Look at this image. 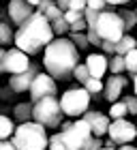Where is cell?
Returning <instances> with one entry per match:
<instances>
[{
    "label": "cell",
    "mask_w": 137,
    "mask_h": 150,
    "mask_svg": "<svg viewBox=\"0 0 137 150\" xmlns=\"http://www.w3.org/2000/svg\"><path fill=\"white\" fill-rule=\"evenodd\" d=\"M77 64H79V50L66 37L52 39V43H47L43 52V67L47 75H52L58 81H64L71 77Z\"/></svg>",
    "instance_id": "cell-1"
},
{
    "label": "cell",
    "mask_w": 137,
    "mask_h": 150,
    "mask_svg": "<svg viewBox=\"0 0 137 150\" xmlns=\"http://www.w3.org/2000/svg\"><path fill=\"white\" fill-rule=\"evenodd\" d=\"M52 39H54V32L49 22L39 13H32L22 26H17L15 35H13V43L19 52L34 56L41 50H45L47 43H52Z\"/></svg>",
    "instance_id": "cell-2"
},
{
    "label": "cell",
    "mask_w": 137,
    "mask_h": 150,
    "mask_svg": "<svg viewBox=\"0 0 137 150\" xmlns=\"http://www.w3.org/2000/svg\"><path fill=\"white\" fill-rule=\"evenodd\" d=\"M11 144L17 150H47V129L39 122H22L11 135Z\"/></svg>",
    "instance_id": "cell-3"
},
{
    "label": "cell",
    "mask_w": 137,
    "mask_h": 150,
    "mask_svg": "<svg viewBox=\"0 0 137 150\" xmlns=\"http://www.w3.org/2000/svg\"><path fill=\"white\" fill-rule=\"evenodd\" d=\"M32 120L39 122L45 129H58L64 120V114L60 110V103L56 97H45L32 103Z\"/></svg>",
    "instance_id": "cell-4"
},
{
    "label": "cell",
    "mask_w": 137,
    "mask_h": 150,
    "mask_svg": "<svg viewBox=\"0 0 137 150\" xmlns=\"http://www.w3.org/2000/svg\"><path fill=\"white\" fill-rule=\"evenodd\" d=\"M94 30H97V35L103 41H112V43L120 41V37L124 35V26H122V19L118 17V13H116V6L107 4V9L99 13Z\"/></svg>",
    "instance_id": "cell-5"
},
{
    "label": "cell",
    "mask_w": 137,
    "mask_h": 150,
    "mask_svg": "<svg viewBox=\"0 0 137 150\" xmlns=\"http://www.w3.org/2000/svg\"><path fill=\"white\" fill-rule=\"evenodd\" d=\"M90 99H92V97L84 90V88L73 86V88H68L62 97L58 99V103H60V110H62L64 116H68V118H75V116H81V114L88 110Z\"/></svg>",
    "instance_id": "cell-6"
},
{
    "label": "cell",
    "mask_w": 137,
    "mask_h": 150,
    "mask_svg": "<svg viewBox=\"0 0 137 150\" xmlns=\"http://www.w3.org/2000/svg\"><path fill=\"white\" fill-rule=\"evenodd\" d=\"M60 135H62L66 150H81V146L92 137V131H90V125L84 118H77V120H73V125L66 131H60Z\"/></svg>",
    "instance_id": "cell-7"
},
{
    "label": "cell",
    "mask_w": 137,
    "mask_h": 150,
    "mask_svg": "<svg viewBox=\"0 0 137 150\" xmlns=\"http://www.w3.org/2000/svg\"><path fill=\"white\" fill-rule=\"evenodd\" d=\"M30 92V103H37L39 99H45V97H56L58 94V84L52 75L47 73H39L37 77L32 79V84L28 88Z\"/></svg>",
    "instance_id": "cell-8"
},
{
    "label": "cell",
    "mask_w": 137,
    "mask_h": 150,
    "mask_svg": "<svg viewBox=\"0 0 137 150\" xmlns=\"http://www.w3.org/2000/svg\"><path fill=\"white\" fill-rule=\"evenodd\" d=\"M107 135H109V139L116 142V146L131 144V142L135 139V125L129 122L126 118L112 120L109 122V129H107Z\"/></svg>",
    "instance_id": "cell-9"
},
{
    "label": "cell",
    "mask_w": 137,
    "mask_h": 150,
    "mask_svg": "<svg viewBox=\"0 0 137 150\" xmlns=\"http://www.w3.org/2000/svg\"><path fill=\"white\" fill-rule=\"evenodd\" d=\"M30 67V58L28 54L19 52L17 47H13V50H6L4 52V58H2V64H0V69L2 73H11V75H17L26 71Z\"/></svg>",
    "instance_id": "cell-10"
},
{
    "label": "cell",
    "mask_w": 137,
    "mask_h": 150,
    "mask_svg": "<svg viewBox=\"0 0 137 150\" xmlns=\"http://www.w3.org/2000/svg\"><path fill=\"white\" fill-rule=\"evenodd\" d=\"M81 118H84L88 125H90V131H92V137H105L107 135V129H109V116L103 114V112H97V110H86L81 114Z\"/></svg>",
    "instance_id": "cell-11"
},
{
    "label": "cell",
    "mask_w": 137,
    "mask_h": 150,
    "mask_svg": "<svg viewBox=\"0 0 137 150\" xmlns=\"http://www.w3.org/2000/svg\"><path fill=\"white\" fill-rule=\"evenodd\" d=\"M41 71H39V64H32L30 62V67L26 71H22V73H17V75H11V79H9V88L13 92H26L30 88V84H32V79L37 77Z\"/></svg>",
    "instance_id": "cell-12"
},
{
    "label": "cell",
    "mask_w": 137,
    "mask_h": 150,
    "mask_svg": "<svg viewBox=\"0 0 137 150\" xmlns=\"http://www.w3.org/2000/svg\"><path fill=\"white\" fill-rule=\"evenodd\" d=\"M34 13V9L26 2V0H9V6H6V15L15 26H22L26 19Z\"/></svg>",
    "instance_id": "cell-13"
},
{
    "label": "cell",
    "mask_w": 137,
    "mask_h": 150,
    "mask_svg": "<svg viewBox=\"0 0 137 150\" xmlns=\"http://www.w3.org/2000/svg\"><path fill=\"white\" fill-rule=\"evenodd\" d=\"M129 79L124 77V75H112L105 84H103V97H105V101H109V103H116V101L120 99L122 90L126 88Z\"/></svg>",
    "instance_id": "cell-14"
},
{
    "label": "cell",
    "mask_w": 137,
    "mask_h": 150,
    "mask_svg": "<svg viewBox=\"0 0 137 150\" xmlns=\"http://www.w3.org/2000/svg\"><path fill=\"white\" fill-rule=\"evenodd\" d=\"M107 56L105 54H90L86 58V67H88V73L90 77H97V79H103V75L107 73Z\"/></svg>",
    "instance_id": "cell-15"
},
{
    "label": "cell",
    "mask_w": 137,
    "mask_h": 150,
    "mask_svg": "<svg viewBox=\"0 0 137 150\" xmlns=\"http://www.w3.org/2000/svg\"><path fill=\"white\" fill-rule=\"evenodd\" d=\"M137 47V39L131 37V35H122L120 41H116L114 43V52L118 54V56H126L131 50H135Z\"/></svg>",
    "instance_id": "cell-16"
},
{
    "label": "cell",
    "mask_w": 137,
    "mask_h": 150,
    "mask_svg": "<svg viewBox=\"0 0 137 150\" xmlns=\"http://www.w3.org/2000/svg\"><path fill=\"white\" fill-rule=\"evenodd\" d=\"M13 116H15L17 125H22V122H30L32 120V103L30 101H26V103H17L13 107Z\"/></svg>",
    "instance_id": "cell-17"
},
{
    "label": "cell",
    "mask_w": 137,
    "mask_h": 150,
    "mask_svg": "<svg viewBox=\"0 0 137 150\" xmlns=\"http://www.w3.org/2000/svg\"><path fill=\"white\" fill-rule=\"evenodd\" d=\"M116 13H118V17L122 19V26H124V35L137 26V13H135V11L122 9V11H116Z\"/></svg>",
    "instance_id": "cell-18"
},
{
    "label": "cell",
    "mask_w": 137,
    "mask_h": 150,
    "mask_svg": "<svg viewBox=\"0 0 137 150\" xmlns=\"http://www.w3.org/2000/svg\"><path fill=\"white\" fill-rule=\"evenodd\" d=\"M13 28H11V24L9 22H2L0 19V47H6V45H11L13 43Z\"/></svg>",
    "instance_id": "cell-19"
},
{
    "label": "cell",
    "mask_w": 137,
    "mask_h": 150,
    "mask_svg": "<svg viewBox=\"0 0 137 150\" xmlns=\"http://www.w3.org/2000/svg\"><path fill=\"white\" fill-rule=\"evenodd\" d=\"M13 131H15V125H13V120L0 114V142H2V139H11Z\"/></svg>",
    "instance_id": "cell-20"
},
{
    "label": "cell",
    "mask_w": 137,
    "mask_h": 150,
    "mask_svg": "<svg viewBox=\"0 0 137 150\" xmlns=\"http://www.w3.org/2000/svg\"><path fill=\"white\" fill-rule=\"evenodd\" d=\"M81 86H84V90L90 94V97H94V94H101V92H103V79H97V77H88Z\"/></svg>",
    "instance_id": "cell-21"
},
{
    "label": "cell",
    "mask_w": 137,
    "mask_h": 150,
    "mask_svg": "<svg viewBox=\"0 0 137 150\" xmlns=\"http://www.w3.org/2000/svg\"><path fill=\"white\" fill-rule=\"evenodd\" d=\"M107 69L112 71V75H122V71H124V56L114 54V56L107 60Z\"/></svg>",
    "instance_id": "cell-22"
},
{
    "label": "cell",
    "mask_w": 137,
    "mask_h": 150,
    "mask_svg": "<svg viewBox=\"0 0 137 150\" xmlns=\"http://www.w3.org/2000/svg\"><path fill=\"white\" fill-rule=\"evenodd\" d=\"M109 120H120V118H124V116H129L126 112V105L122 103V101H116V103H112V107H109Z\"/></svg>",
    "instance_id": "cell-23"
},
{
    "label": "cell",
    "mask_w": 137,
    "mask_h": 150,
    "mask_svg": "<svg viewBox=\"0 0 137 150\" xmlns=\"http://www.w3.org/2000/svg\"><path fill=\"white\" fill-rule=\"evenodd\" d=\"M124 71H129L131 75H137V47L124 56Z\"/></svg>",
    "instance_id": "cell-24"
},
{
    "label": "cell",
    "mask_w": 137,
    "mask_h": 150,
    "mask_svg": "<svg viewBox=\"0 0 137 150\" xmlns=\"http://www.w3.org/2000/svg\"><path fill=\"white\" fill-rule=\"evenodd\" d=\"M68 41H71L77 50H88V47H90V43H88V39H86V32H71Z\"/></svg>",
    "instance_id": "cell-25"
},
{
    "label": "cell",
    "mask_w": 137,
    "mask_h": 150,
    "mask_svg": "<svg viewBox=\"0 0 137 150\" xmlns=\"http://www.w3.org/2000/svg\"><path fill=\"white\" fill-rule=\"evenodd\" d=\"M49 26H52V32H54V35H58V37H64L68 32V24L64 22V17L54 19V22H49Z\"/></svg>",
    "instance_id": "cell-26"
},
{
    "label": "cell",
    "mask_w": 137,
    "mask_h": 150,
    "mask_svg": "<svg viewBox=\"0 0 137 150\" xmlns=\"http://www.w3.org/2000/svg\"><path fill=\"white\" fill-rule=\"evenodd\" d=\"M71 77H75V81H77V84H84V81L90 77V73H88V67H86V64H77V67L73 69Z\"/></svg>",
    "instance_id": "cell-27"
},
{
    "label": "cell",
    "mask_w": 137,
    "mask_h": 150,
    "mask_svg": "<svg viewBox=\"0 0 137 150\" xmlns=\"http://www.w3.org/2000/svg\"><path fill=\"white\" fill-rule=\"evenodd\" d=\"M47 150H66L64 142H62V135L54 133L52 137H47Z\"/></svg>",
    "instance_id": "cell-28"
},
{
    "label": "cell",
    "mask_w": 137,
    "mask_h": 150,
    "mask_svg": "<svg viewBox=\"0 0 137 150\" xmlns=\"http://www.w3.org/2000/svg\"><path fill=\"white\" fill-rule=\"evenodd\" d=\"M43 17L47 19V22H54V19L62 17V11H60L58 6H56V2H54V4H49V6H47V9H45V13H43Z\"/></svg>",
    "instance_id": "cell-29"
},
{
    "label": "cell",
    "mask_w": 137,
    "mask_h": 150,
    "mask_svg": "<svg viewBox=\"0 0 137 150\" xmlns=\"http://www.w3.org/2000/svg\"><path fill=\"white\" fill-rule=\"evenodd\" d=\"M122 103L126 105L129 116H137V97H135V94H129V97H124V99H122Z\"/></svg>",
    "instance_id": "cell-30"
},
{
    "label": "cell",
    "mask_w": 137,
    "mask_h": 150,
    "mask_svg": "<svg viewBox=\"0 0 137 150\" xmlns=\"http://www.w3.org/2000/svg\"><path fill=\"white\" fill-rule=\"evenodd\" d=\"M101 11H94V9H84V19H86V26L88 28H94V24H97V17H99Z\"/></svg>",
    "instance_id": "cell-31"
},
{
    "label": "cell",
    "mask_w": 137,
    "mask_h": 150,
    "mask_svg": "<svg viewBox=\"0 0 137 150\" xmlns=\"http://www.w3.org/2000/svg\"><path fill=\"white\" fill-rule=\"evenodd\" d=\"M62 17H64V22L71 26L73 22H77V19H81L84 17V11H73V9H66L64 13H62Z\"/></svg>",
    "instance_id": "cell-32"
},
{
    "label": "cell",
    "mask_w": 137,
    "mask_h": 150,
    "mask_svg": "<svg viewBox=\"0 0 137 150\" xmlns=\"http://www.w3.org/2000/svg\"><path fill=\"white\" fill-rule=\"evenodd\" d=\"M86 39H88V43L94 45V47H101V43H103V39L97 35V30H94V28H88L86 30Z\"/></svg>",
    "instance_id": "cell-33"
},
{
    "label": "cell",
    "mask_w": 137,
    "mask_h": 150,
    "mask_svg": "<svg viewBox=\"0 0 137 150\" xmlns=\"http://www.w3.org/2000/svg\"><path fill=\"white\" fill-rule=\"evenodd\" d=\"M101 148H103V139L101 137H90L84 146H81V150H101Z\"/></svg>",
    "instance_id": "cell-34"
},
{
    "label": "cell",
    "mask_w": 137,
    "mask_h": 150,
    "mask_svg": "<svg viewBox=\"0 0 137 150\" xmlns=\"http://www.w3.org/2000/svg\"><path fill=\"white\" fill-rule=\"evenodd\" d=\"M86 6H88V9H94V11H105L107 2H105V0H86Z\"/></svg>",
    "instance_id": "cell-35"
},
{
    "label": "cell",
    "mask_w": 137,
    "mask_h": 150,
    "mask_svg": "<svg viewBox=\"0 0 137 150\" xmlns=\"http://www.w3.org/2000/svg\"><path fill=\"white\" fill-rule=\"evenodd\" d=\"M84 30H88V26H86V19H84V17L77 19V22H73L71 26H68V32H84Z\"/></svg>",
    "instance_id": "cell-36"
},
{
    "label": "cell",
    "mask_w": 137,
    "mask_h": 150,
    "mask_svg": "<svg viewBox=\"0 0 137 150\" xmlns=\"http://www.w3.org/2000/svg\"><path fill=\"white\" fill-rule=\"evenodd\" d=\"M101 50H103V54H105V56L107 58H112L114 56V43H112V41H103V43H101Z\"/></svg>",
    "instance_id": "cell-37"
},
{
    "label": "cell",
    "mask_w": 137,
    "mask_h": 150,
    "mask_svg": "<svg viewBox=\"0 0 137 150\" xmlns=\"http://www.w3.org/2000/svg\"><path fill=\"white\" fill-rule=\"evenodd\" d=\"M68 9H73V11H84V9H86V0H71V2H68Z\"/></svg>",
    "instance_id": "cell-38"
},
{
    "label": "cell",
    "mask_w": 137,
    "mask_h": 150,
    "mask_svg": "<svg viewBox=\"0 0 137 150\" xmlns=\"http://www.w3.org/2000/svg\"><path fill=\"white\" fill-rule=\"evenodd\" d=\"M49 4H54V0H41V2L37 4V9H34V13H39V15H43V13H45V9H47V6H49Z\"/></svg>",
    "instance_id": "cell-39"
},
{
    "label": "cell",
    "mask_w": 137,
    "mask_h": 150,
    "mask_svg": "<svg viewBox=\"0 0 137 150\" xmlns=\"http://www.w3.org/2000/svg\"><path fill=\"white\" fill-rule=\"evenodd\" d=\"M0 150H17V148L11 144V139H2L0 142Z\"/></svg>",
    "instance_id": "cell-40"
},
{
    "label": "cell",
    "mask_w": 137,
    "mask_h": 150,
    "mask_svg": "<svg viewBox=\"0 0 137 150\" xmlns=\"http://www.w3.org/2000/svg\"><path fill=\"white\" fill-rule=\"evenodd\" d=\"M54 2H56V6H58V9L64 13V11L68 9V2H71V0H54Z\"/></svg>",
    "instance_id": "cell-41"
},
{
    "label": "cell",
    "mask_w": 137,
    "mask_h": 150,
    "mask_svg": "<svg viewBox=\"0 0 137 150\" xmlns=\"http://www.w3.org/2000/svg\"><path fill=\"white\" fill-rule=\"evenodd\" d=\"M105 2H107L109 6H120V4H126L129 0H105Z\"/></svg>",
    "instance_id": "cell-42"
},
{
    "label": "cell",
    "mask_w": 137,
    "mask_h": 150,
    "mask_svg": "<svg viewBox=\"0 0 137 150\" xmlns=\"http://www.w3.org/2000/svg\"><path fill=\"white\" fill-rule=\"evenodd\" d=\"M103 146H105V148H116V142H114V139H109V137H107L105 142H103Z\"/></svg>",
    "instance_id": "cell-43"
},
{
    "label": "cell",
    "mask_w": 137,
    "mask_h": 150,
    "mask_svg": "<svg viewBox=\"0 0 137 150\" xmlns=\"http://www.w3.org/2000/svg\"><path fill=\"white\" fill-rule=\"evenodd\" d=\"M118 150H137L135 146H131V144H124V146H120Z\"/></svg>",
    "instance_id": "cell-44"
},
{
    "label": "cell",
    "mask_w": 137,
    "mask_h": 150,
    "mask_svg": "<svg viewBox=\"0 0 137 150\" xmlns=\"http://www.w3.org/2000/svg\"><path fill=\"white\" fill-rule=\"evenodd\" d=\"M26 2H28V4H30V6H32V9H37V4H39V2H41V0H26Z\"/></svg>",
    "instance_id": "cell-45"
},
{
    "label": "cell",
    "mask_w": 137,
    "mask_h": 150,
    "mask_svg": "<svg viewBox=\"0 0 137 150\" xmlns=\"http://www.w3.org/2000/svg\"><path fill=\"white\" fill-rule=\"evenodd\" d=\"M4 52H6V50H4V47H0V64H2V58H4ZM0 73H2V69H0Z\"/></svg>",
    "instance_id": "cell-46"
},
{
    "label": "cell",
    "mask_w": 137,
    "mask_h": 150,
    "mask_svg": "<svg viewBox=\"0 0 137 150\" xmlns=\"http://www.w3.org/2000/svg\"><path fill=\"white\" fill-rule=\"evenodd\" d=\"M133 88H135V97H137V75H133Z\"/></svg>",
    "instance_id": "cell-47"
},
{
    "label": "cell",
    "mask_w": 137,
    "mask_h": 150,
    "mask_svg": "<svg viewBox=\"0 0 137 150\" xmlns=\"http://www.w3.org/2000/svg\"><path fill=\"white\" fill-rule=\"evenodd\" d=\"M101 150H118V148H105V146H103Z\"/></svg>",
    "instance_id": "cell-48"
},
{
    "label": "cell",
    "mask_w": 137,
    "mask_h": 150,
    "mask_svg": "<svg viewBox=\"0 0 137 150\" xmlns=\"http://www.w3.org/2000/svg\"><path fill=\"white\" fill-rule=\"evenodd\" d=\"M135 139H137V127H135Z\"/></svg>",
    "instance_id": "cell-49"
},
{
    "label": "cell",
    "mask_w": 137,
    "mask_h": 150,
    "mask_svg": "<svg viewBox=\"0 0 137 150\" xmlns=\"http://www.w3.org/2000/svg\"><path fill=\"white\" fill-rule=\"evenodd\" d=\"M135 13H137V11H135Z\"/></svg>",
    "instance_id": "cell-50"
}]
</instances>
